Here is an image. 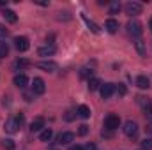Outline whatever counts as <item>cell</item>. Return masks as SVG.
I'll return each instance as SVG.
<instances>
[{
    "instance_id": "6da1fadb",
    "label": "cell",
    "mask_w": 152,
    "mask_h": 150,
    "mask_svg": "<svg viewBox=\"0 0 152 150\" xmlns=\"http://www.w3.org/2000/svg\"><path fill=\"white\" fill-rule=\"evenodd\" d=\"M21 124H23V115H16V117L9 118V120L5 122V125H4V127H5V131H7V133L14 134V133H18V131H20Z\"/></svg>"
},
{
    "instance_id": "7a4b0ae2",
    "label": "cell",
    "mask_w": 152,
    "mask_h": 150,
    "mask_svg": "<svg viewBox=\"0 0 152 150\" xmlns=\"http://www.w3.org/2000/svg\"><path fill=\"white\" fill-rule=\"evenodd\" d=\"M124 9H126V12H127L129 16H138V14H142L143 5H142L140 2H127V4L124 5Z\"/></svg>"
},
{
    "instance_id": "3957f363",
    "label": "cell",
    "mask_w": 152,
    "mask_h": 150,
    "mask_svg": "<svg viewBox=\"0 0 152 150\" xmlns=\"http://www.w3.org/2000/svg\"><path fill=\"white\" fill-rule=\"evenodd\" d=\"M104 127H106V129H110V131L118 129V127H120V118H118V115L110 113V115L104 118Z\"/></svg>"
},
{
    "instance_id": "277c9868",
    "label": "cell",
    "mask_w": 152,
    "mask_h": 150,
    "mask_svg": "<svg viewBox=\"0 0 152 150\" xmlns=\"http://www.w3.org/2000/svg\"><path fill=\"white\" fill-rule=\"evenodd\" d=\"M32 92L36 95H42L46 92V83H44L42 78H34V81H32Z\"/></svg>"
},
{
    "instance_id": "5b68a950",
    "label": "cell",
    "mask_w": 152,
    "mask_h": 150,
    "mask_svg": "<svg viewBox=\"0 0 152 150\" xmlns=\"http://www.w3.org/2000/svg\"><path fill=\"white\" fill-rule=\"evenodd\" d=\"M127 32H129L133 37H140L142 32H143L142 23H138V21H129V23H127Z\"/></svg>"
},
{
    "instance_id": "8992f818",
    "label": "cell",
    "mask_w": 152,
    "mask_h": 150,
    "mask_svg": "<svg viewBox=\"0 0 152 150\" xmlns=\"http://www.w3.org/2000/svg\"><path fill=\"white\" fill-rule=\"evenodd\" d=\"M14 46H16L18 51H27L30 48V42L25 36H18V37H14Z\"/></svg>"
},
{
    "instance_id": "52a82bcc",
    "label": "cell",
    "mask_w": 152,
    "mask_h": 150,
    "mask_svg": "<svg viewBox=\"0 0 152 150\" xmlns=\"http://www.w3.org/2000/svg\"><path fill=\"white\" fill-rule=\"evenodd\" d=\"M36 67L42 69V71H46V73H55V71L58 69V66H57L55 62H51V60H42V62H37V64H36Z\"/></svg>"
},
{
    "instance_id": "ba28073f",
    "label": "cell",
    "mask_w": 152,
    "mask_h": 150,
    "mask_svg": "<svg viewBox=\"0 0 152 150\" xmlns=\"http://www.w3.org/2000/svg\"><path fill=\"white\" fill-rule=\"evenodd\" d=\"M122 131H124V134H126V136H134V134L138 133V124H136V122H133V120H127V122L124 124Z\"/></svg>"
},
{
    "instance_id": "9c48e42d",
    "label": "cell",
    "mask_w": 152,
    "mask_h": 150,
    "mask_svg": "<svg viewBox=\"0 0 152 150\" xmlns=\"http://www.w3.org/2000/svg\"><path fill=\"white\" fill-rule=\"evenodd\" d=\"M71 141H75V133L66 131V133H60V134L57 136V143H58V145H69Z\"/></svg>"
},
{
    "instance_id": "30bf717a",
    "label": "cell",
    "mask_w": 152,
    "mask_h": 150,
    "mask_svg": "<svg viewBox=\"0 0 152 150\" xmlns=\"http://www.w3.org/2000/svg\"><path fill=\"white\" fill-rule=\"evenodd\" d=\"M99 92H101V97L103 99H110L115 92V85L113 83H104V85H101Z\"/></svg>"
},
{
    "instance_id": "8fae6325",
    "label": "cell",
    "mask_w": 152,
    "mask_h": 150,
    "mask_svg": "<svg viewBox=\"0 0 152 150\" xmlns=\"http://www.w3.org/2000/svg\"><path fill=\"white\" fill-rule=\"evenodd\" d=\"M44 124H46V122H44V118H42V117L34 118V120H32V124H30V131H32V133L42 131V129H44Z\"/></svg>"
},
{
    "instance_id": "7c38bea8",
    "label": "cell",
    "mask_w": 152,
    "mask_h": 150,
    "mask_svg": "<svg viewBox=\"0 0 152 150\" xmlns=\"http://www.w3.org/2000/svg\"><path fill=\"white\" fill-rule=\"evenodd\" d=\"M55 51H57V48H55L53 44H50V46H42V48H39L37 55L39 57H51Z\"/></svg>"
},
{
    "instance_id": "4fadbf2b",
    "label": "cell",
    "mask_w": 152,
    "mask_h": 150,
    "mask_svg": "<svg viewBox=\"0 0 152 150\" xmlns=\"http://www.w3.org/2000/svg\"><path fill=\"white\" fill-rule=\"evenodd\" d=\"M12 81H14V85H16L18 88H25V87L28 85V78H27L25 74H16Z\"/></svg>"
},
{
    "instance_id": "5bb4252c",
    "label": "cell",
    "mask_w": 152,
    "mask_h": 150,
    "mask_svg": "<svg viewBox=\"0 0 152 150\" xmlns=\"http://www.w3.org/2000/svg\"><path fill=\"white\" fill-rule=\"evenodd\" d=\"M136 87L142 88V90L151 88V81H149V78H147V76H138V78H136Z\"/></svg>"
},
{
    "instance_id": "9a60e30c",
    "label": "cell",
    "mask_w": 152,
    "mask_h": 150,
    "mask_svg": "<svg viewBox=\"0 0 152 150\" xmlns=\"http://www.w3.org/2000/svg\"><path fill=\"white\" fill-rule=\"evenodd\" d=\"M104 28H106L110 34H115V32L118 30V21H117V20H113V18L106 20V23H104Z\"/></svg>"
},
{
    "instance_id": "2e32d148",
    "label": "cell",
    "mask_w": 152,
    "mask_h": 150,
    "mask_svg": "<svg viewBox=\"0 0 152 150\" xmlns=\"http://www.w3.org/2000/svg\"><path fill=\"white\" fill-rule=\"evenodd\" d=\"M2 16H4V20H5L7 23H16V20H18L16 12H14V11H11V9H5V11L2 12Z\"/></svg>"
},
{
    "instance_id": "e0dca14e",
    "label": "cell",
    "mask_w": 152,
    "mask_h": 150,
    "mask_svg": "<svg viewBox=\"0 0 152 150\" xmlns=\"http://www.w3.org/2000/svg\"><path fill=\"white\" fill-rule=\"evenodd\" d=\"M76 115H78L80 118H88V117H90V108H88V106H85V104H81V106H78Z\"/></svg>"
},
{
    "instance_id": "ac0fdd59",
    "label": "cell",
    "mask_w": 152,
    "mask_h": 150,
    "mask_svg": "<svg viewBox=\"0 0 152 150\" xmlns=\"http://www.w3.org/2000/svg\"><path fill=\"white\" fill-rule=\"evenodd\" d=\"M101 85H103V83H101V79H99V78H90V79H88V90H90V92L99 90V88H101Z\"/></svg>"
},
{
    "instance_id": "d6986e66",
    "label": "cell",
    "mask_w": 152,
    "mask_h": 150,
    "mask_svg": "<svg viewBox=\"0 0 152 150\" xmlns=\"http://www.w3.org/2000/svg\"><path fill=\"white\" fill-rule=\"evenodd\" d=\"M51 136H53V131L46 127V129H42V131H41L39 140H41V141H50V140H51Z\"/></svg>"
},
{
    "instance_id": "ffe728a7",
    "label": "cell",
    "mask_w": 152,
    "mask_h": 150,
    "mask_svg": "<svg viewBox=\"0 0 152 150\" xmlns=\"http://www.w3.org/2000/svg\"><path fill=\"white\" fill-rule=\"evenodd\" d=\"M7 55H9V44L4 39H0V58H4Z\"/></svg>"
},
{
    "instance_id": "44dd1931",
    "label": "cell",
    "mask_w": 152,
    "mask_h": 150,
    "mask_svg": "<svg viewBox=\"0 0 152 150\" xmlns=\"http://www.w3.org/2000/svg\"><path fill=\"white\" fill-rule=\"evenodd\" d=\"M28 66H30V62H28V60H25V58H21V60H16V62H14V69H18V67L21 69V67H28Z\"/></svg>"
},
{
    "instance_id": "7402d4cb",
    "label": "cell",
    "mask_w": 152,
    "mask_h": 150,
    "mask_svg": "<svg viewBox=\"0 0 152 150\" xmlns=\"http://www.w3.org/2000/svg\"><path fill=\"white\" fill-rule=\"evenodd\" d=\"M2 147L7 150H12L14 147H16V143L12 141V140H2Z\"/></svg>"
},
{
    "instance_id": "603a6c76",
    "label": "cell",
    "mask_w": 152,
    "mask_h": 150,
    "mask_svg": "<svg viewBox=\"0 0 152 150\" xmlns=\"http://www.w3.org/2000/svg\"><path fill=\"white\" fill-rule=\"evenodd\" d=\"M142 149L143 150H152V138H145L142 141Z\"/></svg>"
},
{
    "instance_id": "cb8c5ba5",
    "label": "cell",
    "mask_w": 152,
    "mask_h": 150,
    "mask_svg": "<svg viewBox=\"0 0 152 150\" xmlns=\"http://www.w3.org/2000/svg\"><path fill=\"white\" fill-rule=\"evenodd\" d=\"M83 20H85V23L88 25V28H90V30H92L94 34H97V32H99V28H97V25H96V23H92V21H88V20L85 18V16H83Z\"/></svg>"
},
{
    "instance_id": "d4e9b609",
    "label": "cell",
    "mask_w": 152,
    "mask_h": 150,
    "mask_svg": "<svg viewBox=\"0 0 152 150\" xmlns=\"http://www.w3.org/2000/svg\"><path fill=\"white\" fill-rule=\"evenodd\" d=\"M115 90H117L118 95H126V92H127V90H126V85H122V83H118V85L115 87Z\"/></svg>"
},
{
    "instance_id": "484cf974",
    "label": "cell",
    "mask_w": 152,
    "mask_h": 150,
    "mask_svg": "<svg viewBox=\"0 0 152 150\" xmlns=\"http://www.w3.org/2000/svg\"><path fill=\"white\" fill-rule=\"evenodd\" d=\"M120 11V4L118 2H113L112 5H110V14H117Z\"/></svg>"
},
{
    "instance_id": "4316f807",
    "label": "cell",
    "mask_w": 152,
    "mask_h": 150,
    "mask_svg": "<svg viewBox=\"0 0 152 150\" xmlns=\"http://www.w3.org/2000/svg\"><path fill=\"white\" fill-rule=\"evenodd\" d=\"M75 117H76V113L73 111V110H67V111H66V115H64V118H66L67 122H71V120H75Z\"/></svg>"
},
{
    "instance_id": "83f0119b",
    "label": "cell",
    "mask_w": 152,
    "mask_h": 150,
    "mask_svg": "<svg viewBox=\"0 0 152 150\" xmlns=\"http://www.w3.org/2000/svg\"><path fill=\"white\" fill-rule=\"evenodd\" d=\"M87 133H88V125L81 124V125H80V129H78V134H80V136H85Z\"/></svg>"
},
{
    "instance_id": "f1b7e54d",
    "label": "cell",
    "mask_w": 152,
    "mask_h": 150,
    "mask_svg": "<svg viewBox=\"0 0 152 150\" xmlns=\"http://www.w3.org/2000/svg\"><path fill=\"white\" fill-rule=\"evenodd\" d=\"M80 74H81V78H88V79H90V78H92V69H81Z\"/></svg>"
},
{
    "instance_id": "f546056e",
    "label": "cell",
    "mask_w": 152,
    "mask_h": 150,
    "mask_svg": "<svg viewBox=\"0 0 152 150\" xmlns=\"http://www.w3.org/2000/svg\"><path fill=\"white\" fill-rule=\"evenodd\" d=\"M7 34H9V30L4 27V25H0V37L4 39V37H7Z\"/></svg>"
},
{
    "instance_id": "4dcf8cb0",
    "label": "cell",
    "mask_w": 152,
    "mask_h": 150,
    "mask_svg": "<svg viewBox=\"0 0 152 150\" xmlns=\"http://www.w3.org/2000/svg\"><path fill=\"white\" fill-rule=\"evenodd\" d=\"M136 50H138L142 55L145 53V48H143V42H142V41H138V42H136Z\"/></svg>"
},
{
    "instance_id": "1f68e13d",
    "label": "cell",
    "mask_w": 152,
    "mask_h": 150,
    "mask_svg": "<svg viewBox=\"0 0 152 150\" xmlns=\"http://www.w3.org/2000/svg\"><path fill=\"white\" fill-rule=\"evenodd\" d=\"M32 95H36V94H34V92H32V94L25 92V95H23V97H25V101H28V103H30V101H32Z\"/></svg>"
},
{
    "instance_id": "d6a6232c",
    "label": "cell",
    "mask_w": 152,
    "mask_h": 150,
    "mask_svg": "<svg viewBox=\"0 0 152 150\" xmlns=\"http://www.w3.org/2000/svg\"><path fill=\"white\" fill-rule=\"evenodd\" d=\"M83 150H96V145H94V143H87V145L83 147Z\"/></svg>"
},
{
    "instance_id": "836d02e7",
    "label": "cell",
    "mask_w": 152,
    "mask_h": 150,
    "mask_svg": "<svg viewBox=\"0 0 152 150\" xmlns=\"http://www.w3.org/2000/svg\"><path fill=\"white\" fill-rule=\"evenodd\" d=\"M69 150H83V147H80V145H71Z\"/></svg>"
},
{
    "instance_id": "e575fe53",
    "label": "cell",
    "mask_w": 152,
    "mask_h": 150,
    "mask_svg": "<svg viewBox=\"0 0 152 150\" xmlns=\"http://www.w3.org/2000/svg\"><path fill=\"white\" fill-rule=\"evenodd\" d=\"M145 131H147L149 134H152V122H151V124H147V127H145Z\"/></svg>"
},
{
    "instance_id": "d590c367",
    "label": "cell",
    "mask_w": 152,
    "mask_h": 150,
    "mask_svg": "<svg viewBox=\"0 0 152 150\" xmlns=\"http://www.w3.org/2000/svg\"><path fill=\"white\" fill-rule=\"evenodd\" d=\"M36 4H39V5H48V2H42V0H34Z\"/></svg>"
},
{
    "instance_id": "8d00e7d4",
    "label": "cell",
    "mask_w": 152,
    "mask_h": 150,
    "mask_svg": "<svg viewBox=\"0 0 152 150\" xmlns=\"http://www.w3.org/2000/svg\"><path fill=\"white\" fill-rule=\"evenodd\" d=\"M149 27H151V30H152V18H151V21H149Z\"/></svg>"
}]
</instances>
